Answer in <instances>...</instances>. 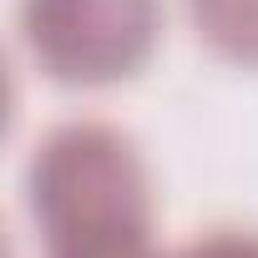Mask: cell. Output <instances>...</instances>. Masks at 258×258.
<instances>
[{"label":"cell","mask_w":258,"mask_h":258,"mask_svg":"<svg viewBox=\"0 0 258 258\" xmlns=\"http://www.w3.org/2000/svg\"><path fill=\"white\" fill-rule=\"evenodd\" d=\"M31 218L46 258H162L152 248V192L132 137L71 121L31 157Z\"/></svg>","instance_id":"6da1fadb"},{"label":"cell","mask_w":258,"mask_h":258,"mask_svg":"<svg viewBox=\"0 0 258 258\" xmlns=\"http://www.w3.org/2000/svg\"><path fill=\"white\" fill-rule=\"evenodd\" d=\"M31 61L61 86L132 81L162 36L157 0H21Z\"/></svg>","instance_id":"7a4b0ae2"},{"label":"cell","mask_w":258,"mask_h":258,"mask_svg":"<svg viewBox=\"0 0 258 258\" xmlns=\"http://www.w3.org/2000/svg\"><path fill=\"white\" fill-rule=\"evenodd\" d=\"M198 36L233 66H258V0H187Z\"/></svg>","instance_id":"3957f363"},{"label":"cell","mask_w":258,"mask_h":258,"mask_svg":"<svg viewBox=\"0 0 258 258\" xmlns=\"http://www.w3.org/2000/svg\"><path fill=\"white\" fill-rule=\"evenodd\" d=\"M177 258H258V233H208Z\"/></svg>","instance_id":"277c9868"}]
</instances>
